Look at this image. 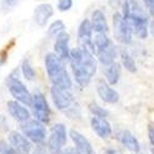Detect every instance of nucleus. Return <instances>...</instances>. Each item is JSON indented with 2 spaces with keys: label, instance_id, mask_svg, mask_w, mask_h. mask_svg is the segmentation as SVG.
<instances>
[{
  "label": "nucleus",
  "instance_id": "nucleus-1",
  "mask_svg": "<svg viewBox=\"0 0 154 154\" xmlns=\"http://www.w3.org/2000/svg\"><path fill=\"white\" fill-rule=\"evenodd\" d=\"M69 63L76 84L83 88L88 86L97 69L94 53L80 46L73 48L70 51Z\"/></svg>",
  "mask_w": 154,
  "mask_h": 154
},
{
  "label": "nucleus",
  "instance_id": "nucleus-2",
  "mask_svg": "<svg viewBox=\"0 0 154 154\" xmlns=\"http://www.w3.org/2000/svg\"><path fill=\"white\" fill-rule=\"evenodd\" d=\"M45 66H46L48 78L52 82V85H57L64 89H72L73 83L69 76V73L67 72L63 62L54 53L46 54Z\"/></svg>",
  "mask_w": 154,
  "mask_h": 154
},
{
  "label": "nucleus",
  "instance_id": "nucleus-3",
  "mask_svg": "<svg viewBox=\"0 0 154 154\" xmlns=\"http://www.w3.org/2000/svg\"><path fill=\"white\" fill-rule=\"evenodd\" d=\"M94 48L101 64L107 67L115 62L117 56V47L107 35H96L94 38Z\"/></svg>",
  "mask_w": 154,
  "mask_h": 154
},
{
  "label": "nucleus",
  "instance_id": "nucleus-4",
  "mask_svg": "<svg viewBox=\"0 0 154 154\" xmlns=\"http://www.w3.org/2000/svg\"><path fill=\"white\" fill-rule=\"evenodd\" d=\"M8 85H9V91L12 95L16 101H19L22 105L31 106L32 104V94L29 91V89L25 86V84L17 78V75L14 76L11 74L8 79Z\"/></svg>",
  "mask_w": 154,
  "mask_h": 154
},
{
  "label": "nucleus",
  "instance_id": "nucleus-5",
  "mask_svg": "<svg viewBox=\"0 0 154 154\" xmlns=\"http://www.w3.org/2000/svg\"><path fill=\"white\" fill-rule=\"evenodd\" d=\"M32 113L35 120L41 122L42 125H47L51 121V109L48 101L42 93H36L32 95V104H31Z\"/></svg>",
  "mask_w": 154,
  "mask_h": 154
},
{
  "label": "nucleus",
  "instance_id": "nucleus-6",
  "mask_svg": "<svg viewBox=\"0 0 154 154\" xmlns=\"http://www.w3.org/2000/svg\"><path fill=\"white\" fill-rule=\"evenodd\" d=\"M21 131L22 134L26 137L30 142L36 143V144H42L45 143L46 137H47V131L45 125L38 122L36 120H30L21 125Z\"/></svg>",
  "mask_w": 154,
  "mask_h": 154
},
{
  "label": "nucleus",
  "instance_id": "nucleus-7",
  "mask_svg": "<svg viewBox=\"0 0 154 154\" xmlns=\"http://www.w3.org/2000/svg\"><path fill=\"white\" fill-rule=\"evenodd\" d=\"M48 148L52 152V154H56L60 152L63 148H66L67 144V128L63 123H56L52 130L51 134L48 137Z\"/></svg>",
  "mask_w": 154,
  "mask_h": 154
},
{
  "label": "nucleus",
  "instance_id": "nucleus-8",
  "mask_svg": "<svg viewBox=\"0 0 154 154\" xmlns=\"http://www.w3.org/2000/svg\"><path fill=\"white\" fill-rule=\"evenodd\" d=\"M51 96L54 105L60 111H68L74 104V97L70 89H64L57 85H52L51 88Z\"/></svg>",
  "mask_w": 154,
  "mask_h": 154
},
{
  "label": "nucleus",
  "instance_id": "nucleus-9",
  "mask_svg": "<svg viewBox=\"0 0 154 154\" xmlns=\"http://www.w3.org/2000/svg\"><path fill=\"white\" fill-rule=\"evenodd\" d=\"M113 33L115 37L117 40L123 43V45H128L132 42V31L128 26L127 21L125 20V17L122 16V14L120 12H115L113 14Z\"/></svg>",
  "mask_w": 154,
  "mask_h": 154
},
{
  "label": "nucleus",
  "instance_id": "nucleus-10",
  "mask_svg": "<svg viewBox=\"0 0 154 154\" xmlns=\"http://www.w3.org/2000/svg\"><path fill=\"white\" fill-rule=\"evenodd\" d=\"M78 42L80 47L88 48L90 52L95 53L94 38H93V26L89 19H84L78 29Z\"/></svg>",
  "mask_w": 154,
  "mask_h": 154
},
{
  "label": "nucleus",
  "instance_id": "nucleus-11",
  "mask_svg": "<svg viewBox=\"0 0 154 154\" xmlns=\"http://www.w3.org/2000/svg\"><path fill=\"white\" fill-rule=\"evenodd\" d=\"M69 41L70 37L68 32H60L56 37V42H54V54L62 60L66 62L69 60L70 57V47H69Z\"/></svg>",
  "mask_w": 154,
  "mask_h": 154
},
{
  "label": "nucleus",
  "instance_id": "nucleus-12",
  "mask_svg": "<svg viewBox=\"0 0 154 154\" xmlns=\"http://www.w3.org/2000/svg\"><path fill=\"white\" fill-rule=\"evenodd\" d=\"M96 91L97 95L101 97V100L106 104H117L120 100V94L115 90L111 85H109L104 79H99L96 82Z\"/></svg>",
  "mask_w": 154,
  "mask_h": 154
},
{
  "label": "nucleus",
  "instance_id": "nucleus-13",
  "mask_svg": "<svg viewBox=\"0 0 154 154\" xmlns=\"http://www.w3.org/2000/svg\"><path fill=\"white\" fill-rule=\"evenodd\" d=\"M69 136L73 140V143L75 144V149L80 154H96L95 149L93 148V144L90 143V140L84 134H82L79 131L73 128V130L69 131Z\"/></svg>",
  "mask_w": 154,
  "mask_h": 154
},
{
  "label": "nucleus",
  "instance_id": "nucleus-14",
  "mask_svg": "<svg viewBox=\"0 0 154 154\" xmlns=\"http://www.w3.org/2000/svg\"><path fill=\"white\" fill-rule=\"evenodd\" d=\"M9 143L22 154H30L32 152V143L17 131H11L9 133Z\"/></svg>",
  "mask_w": 154,
  "mask_h": 154
},
{
  "label": "nucleus",
  "instance_id": "nucleus-15",
  "mask_svg": "<svg viewBox=\"0 0 154 154\" xmlns=\"http://www.w3.org/2000/svg\"><path fill=\"white\" fill-rule=\"evenodd\" d=\"M130 26L131 31H132V35L134 33L138 38H147L148 36V25H149V20H148V16H144V17H128V19H125Z\"/></svg>",
  "mask_w": 154,
  "mask_h": 154
},
{
  "label": "nucleus",
  "instance_id": "nucleus-16",
  "mask_svg": "<svg viewBox=\"0 0 154 154\" xmlns=\"http://www.w3.org/2000/svg\"><path fill=\"white\" fill-rule=\"evenodd\" d=\"M8 110H9V113L14 117L17 122H20L21 125L30 121L31 119V113L30 111L26 109V106L20 104L19 101L16 100H10L8 101Z\"/></svg>",
  "mask_w": 154,
  "mask_h": 154
},
{
  "label": "nucleus",
  "instance_id": "nucleus-17",
  "mask_svg": "<svg viewBox=\"0 0 154 154\" xmlns=\"http://www.w3.org/2000/svg\"><path fill=\"white\" fill-rule=\"evenodd\" d=\"M90 125L93 127L94 132L102 139H107L112 136V127L110 122L106 119H99V117H91Z\"/></svg>",
  "mask_w": 154,
  "mask_h": 154
},
{
  "label": "nucleus",
  "instance_id": "nucleus-18",
  "mask_svg": "<svg viewBox=\"0 0 154 154\" xmlns=\"http://www.w3.org/2000/svg\"><path fill=\"white\" fill-rule=\"evenodd\" d=\"M117 140L123 146L126 147L130 152L137 154L139 153L140 150V143H139V140L134 137V134H132L130 131H127V130H123V131H120L117 133Z\"/></svg>",
  "mask_w": 154,
  "mask_h": 154
},
{
  "label": "nucleus",
  "instance_id": "nucleus-19",
  "mask_svg": "<svg viewBox=\"0 0 154 154\" xmlns=\"http://www.w3.org/2000/svg\"><path fill=\"white\" fill-rule=\"evenodd\" d=\"M91 26L93 31L96 32V35H107L109 33V25L106 21V16L101 10L96 9L91 14Z\"/></svg>",
  "mask_w": 154,
  "mask_h": 154
},
{
  "label": "nucleus",
  "instance_id": "nucleus-20",
  "mask_svg": "<svg viewBox=\"0 0 154 154\" xmlns=\"http://www.w3.org/2000/svg\"><path fill=\"white\" fill-rule=\"evenodd\" d=\"M53 15V8L51 4H40L35 9L33 19L38 26H46L48 20Z\"/></svg>",
  "mask_w": 154,
  "mask_h": 154
},
{
  "label": "nucleus",
  "instance_id": "nucleus-21",
  "mask_svg": "<svg viewBox=\"0 0 154 154\" xmlns=\"http://www.w3.org/2000/svg\"><path fill=\"white\" fill-rule=\"evenodd\" d=\"M104 73H105V78H106V82L109 85L117 84L121 78V64L113 62L112 64L106 67Z\"/></svg>",
  "mask_w": 154,
  "mask_h": 154
},
{
  "label": "nucleus",
  "instance_id": "nucleus-22",
  "mask_svg": "<svg viewBox=\"0 0 154 154\" xmlns=\"http://www.w3.org/2000/svg\"><path fill=\"white\" fill-rule=\"evenodd\" d=\"M120 57H121V62L123 64V67L131 73H134L137 70V66H136V62L133 59V57L130 54L127 49H122L120 52Z\"/></svg>",
  "mask_w": 154,
  "mask_h": 154
},
{
  "label": "nucleus",
  "instance_id": "nucleus-23",
  "mask_svg": "<svg viewBox=\"0 0 154 154\" xmlns=\"http://www.w3.org/2000/svg\"><path fill=\"white\" fill-rule=\"evenodd\" d=\"M89 111L93 113L94 117H99V119H106L109 116V111L104 107H101L99 104H96L95 101H91L89 104Z\"/></svg>",
  "mask_w": 154,
  "mask_h": 154
},
{
  "label": "nucleus",
  "instance_id": "nucleus-24",
  "mask_svg": "<svg viewBox=\"0 0 154 154\" xmlns=\"http://www.w3.org/2000/svg\"><path fill=\"white\" fill-rule=\"evenodd\" d=\"M21 72L23 74V76L27 80H33L36 78V72L33 69V67L31 66V62L29 59H25L21 64Z\"/></svg>",
  "mask_w": 154,
  "mask_h": 154
},
{
  "label": "nucleus",
  "instance_id": "nucleus-25",
  "mask_svg": "<svg viewBox=\"0 0 154 154\" xmlns=\"http://www.w3.org/2000/svg\"><path fill=\"white\" fill-rule=\"evenodd\" d=\"M66 31V25L62 20H56L54 22H52V25L48 29V33L49 35H59L60 32Z\"/></svg>",
  "mask_w": 154,
  "mask_h": 154
},
{
  "label": "nucleus",
  "instance_id": "nucleus-26",
  "mask_svg": "<svg viewBox=\"0 0 154 154\" xmlns=\"http://www.w3.org/2000/svg\"><path fill=\"white\" fill-rule=\"evenodd\" d=\"M0 154H22L5 140H0Z\"/></svg>",
  "mask_w": 154,
  "mask_h": 154
},
{
  "label": "nucleus",
  "instance_id": "nucleus-27",
  "mask_svg": "<svg viewBox=\"0 0 154 154\" xmlns=\"http://www.w3.org/2000/svg\"><path fill=\"white\" fill-rule=\"evenodd\" d=\"M73 6V0H58L57 8L59 11H68Z\"/></svg>",
  "mask_w": 154,
  "mask_h": 154
},
{
  "label": "nucleus",
  "instance_id": "nucleus-28",
  "mask_svg": "<svg viewBox=\"0 0 154 154\" xmlns=\"http://www.w3.org/2000/svg\"><path fill=\"white\" fill-rule=\"evenodd\" d=\"M143 4L146 5L148 12H149V15L154 17V0H142Z\"/></svg>",
  "mask_w": 154,
  "mask_h": 154
},
{
  "label": "nucleus",
  "instance_id": "nucleus-29",
  "mask_svg": "<svg viewBox=\"0 0 154 154\" xmlns=\"http://www.w3.org/2000/svg\"><path fill=\"white\" fill-rule=\"evenodd\" d=\"M56 154H80V153L73 147H66V148H63L60 152H58Z\"/></svg>",
  "mask_w": 154,
  "mask_h": 154
},
{
  "label": "nucleus",
  "instance_id": "nucleus-30",
  "mask_svg": "<svg viewBox=\"0 0 154 154\" xmlns=\"http://www.w3.org/2000/svg\"><path fill=\"white\" fill-rule=\"evenodd\" d=\"M148 138L150 144L154 147V123H150L148 126Z\"/></svg>",
  "mask_w": 154,
  "mask_h": 154
},
{
  "label": "nucleus",
  "instance_id": "nucleus-31",
  "mask_svg": "<svg viewBox=\"0 0 154 154\" xmlns=\"http://www.w3.org/2000/svg\"><path fill=\"white\" fill-rule=\"evenodd\" d=\"M19 3V0H3L4 8H14Z\"/></svg>",
  "mask_w": 154,
  "mask_h": 154
},
{
  "label": "nucleus",
  "instance_id": "nucleus-32",
  "mask_svg": "<svg viewBox=\"0 0 154 154\" xmlns=\"http://www.w3.org/2000/svg\"><path fill=\"white\" fill-rule=\"evenodd\" d=\"M104 154H120L116 149H115V148H107L105 152H104Z\"/></svg>",
  "mask_w": 154,
  "mask_h": 154
},
{
  "label": "nucleus",
  "instance_id": "nucleus-33",
  "mask_svg": "<svg viewBox=\"0 0 154 154\" xmlns=\"http://www.w3.org/2000/svg\"><path fill=\"white\" fill-rule=\"evenodd\" d=\"M149 30H150V32H152V36L154 37V20L150 22V26H149Z\"/></svg>",
  "mask_w": 154,
  "mask_h": 154
},
{
  "label": "nucleus",
  "instance_id": "nucleus-34",
  "mask_svg": "<svg viewBox=\"0 0 154 154\" xmlns=\"http://www.w3.org/2000/svg\"><path fill=\"white\" fill-rule=\"evenodd\" d=\"M119 3H120V0H110V4H111V5H113V4H115V6H116Z\"/></svg>",
  "mask_w": 154,
  "mask_h": 154
},
{
  "label": "nucleus",
  "instance_id": "nucleus-35",
  "mask_svg": "<svg viewBox=\"0 0 154 154\" xmlns=\"http://www.w3.org/2000/svg\"><path fill=\"white\" fill-rule=\"evenodd\" d=\"M152 154H154V147L152 148Z\"/></svg>",
  "mask_w": 154,
  "mask_h": 154
},
{
  "label": "nucleus",
  "instance_id": "nucleus-36",
  "mask_svg": "<svg viewBox=\"0 0 154 154\" xmlns=\"http://www.w3.org/2000/svg\"><path fill=\"white\" fill-rule=\"evenodd\" d=\"M35 154H46V153H35Z\"/></svg>",
  "mask_w": 154,
  "mask_h": 154
}]
</instances>
